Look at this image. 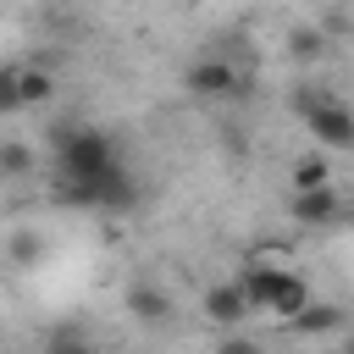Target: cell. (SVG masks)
I'll use <instances>...</instances> for the list:
<instances>
[{
    "mask_svg": "<svg viewBox=\"0 0 354 354\" xmlns=\"http://www.w3.org/2000/svg\"><path fill=\"white\" fill-rule=\"evenodd\" d=\"M243 293H249L254 310H271V315H282V321H293V315L310 304V288H304L293 271H282V266H249V271H243Z\"/></svg>",
    "mask_w": 354,
    "mask_h": 354,
    "instance_id": "cell-1",
    "label": "cell"
},
{
    "mask_svg": "<svg viewBox=\"0 0 354 354\" xmlns=\"http://www.w3.org/2000/svg\"><path fill=\"white\" fill-rule=\"evenodd\" d=\"M293 111L310 122V133L326 149H354V111H343L326 88H299L293 94Z\"/></svg>",
    "mask_w": 354,
    "mask_h": 354,
    "instance_id": "cell-2",
    "label": "cell"
},
{
    "mask_svg": "<svg viewBox=\"0 0 354 354\" xmlns=\"http://www.w3.org/2000/svg\"><path fill=\"white\" fill-rule=\"evenodd\" d=\"M188 94L194 100H232V94H243V72L232 61H221V55L194 61L188 66Z\"/></svg>",
    "mask_w": 354,
    "mask_h": 354,
    "instance_id": "cell-3",
    "label": "cell"
},
{
    "mask_svg": "<svg viewBox=\"0 0 354 354\" xmlns=\"http://www.w3.org/2000/svg\"><path fill=\"white\" fill-rule=\"evenodd\" d=\"M249 310H254V304H249L243 282H221V288H210V293H205V315H210L216 326H238Z\"/></svg>",
    "mask_w": 354,
    "mask_h": 354,
    "instance_id": "cell-4",
    "label": "cell"
},
{
    "mask_svg": "<svg viewBox=\"0 0 354 354\" xmlns=\"http://www.w3.org/2000/svg\"><path fill=\"white\" fill-rule=\"evenodd\" d=\"M293 216L310 221V227H326V221L337 216V194H332V188H304V194L293 199Z\"/></svg>",
    "mask_w": 354,
    "mask_h": 354,
    "instance_id": "cell-5",
    "label": "cell"
},
{
    "mask_svg": "<svg viewBox=\"0 0 354 354\" xmlns=\"http://www.w3.org/2000/svg\"><path fill=\"white\" fill-rule=\"evenodd\" d=\"M127 310H133L138 321H149V326H160V321L171 315L166 293H160V288H149V282H133V288H127Z\"/></svg>",
    "mask_w": 354,
    "mask_h": 354,
    "instance_id": "cell-6",
    "label": "cell"
},
{
    "mask_svg": "<svg viewBox=\"0 0 354 354\" xmlns=\"http://www.w3.org/2000/svg\"><path fill=\"white\" fill-rule=\"evenodd\" d=\"M293 326H299V332H337V326H343V310H337V304H315V299H310V304L293 315Z\"/></svg>",
    "mask_w": 354,
    "mask_h": 354,
    "instance_id": "cell-7",
    "label": "cell"
},
{
    "mask_svg": "<svg viewBox=\"0 0 354 354\" xmlns=\"http://www.w3.org/2000/svg\"><path fill=\"white\" fill-rule=\"evenodd\" d=\"M44 354H100V348H94V337L83 326H55L44 337Z\"/></svg>",
    "mask_w": 354,
    "mask_h": 354,
    "instance_id": "cell-8",
    "label": "cell"
},
{
    "mask_svg": "<svg viewBox=\"0 0 354 354\" xmlns=\"http://www.w3.org/2000/svg\"><path fill=\"white\" fill-rule=\"evenodd\" d=\"M288 50H293V61H321L326 39H321L315 28H293V33H288Z\"/></svg>",
    "mask_w": 354,
    "mask_h": 354,
    "instance_id": "cell-9",
    "label": "cell"
},
{
    "mask_svg": "<svg viewBox=\"0 0 354 354\" xmlns=\"http://www.w3.org/2000/svg\"><path fill=\"white\" fill-rule=\"evenodd\" d=\"M326 177H332V171H326L321 155H304V160L293 166V188H299V194H304V188H326Z\"/></svg>",
    "mask_w": 354,
    "mask_h": 354,
    "instance_id": "cell-10",
    "label": "cell"
},
{
    "mask_svg": "<svg viewBox=\"0 0 354 354\" xmlns=\"http://www.w3.org/2000/svg\"><path fill=\"white\" fill-rule=\"evenodd\" d=\"M50 72H17V94H22V105H39V100H50Z\"/></svg>",
    "mask_w": 354,
    "mask_h": 354,
    "instance_id": "cell-11",
    "label": "cell"
},
{
    "mask_svg": "<svg viewBox=\"0 0 354 354\" xmlns=\"http://www.w3.org/2000/svg\"><path fill=\"white\" fill-rule=\"evenodd\" d=\"M0 171H11V177H28V171H33V155H28L22 144H0Z\"/></svg>",
    "mask_w": 354,
    "mask_h": 354,
    "instance_id": "cell-12",
    "label": "cell"
},
{
    "mask_svg": "<svg viewBox=\"0 0 354 354\" xmlns=\"http://www.w3.org/2000/svg\"><path fill=\"white\" fill-rule=\"evenodd\" d=\"M22 94H17V72H0V111H17Z\"/></svg>",
    "mask_w": 354,
    "mask_h": 354,
    "instance_id": "cell-13",
    "label": "cell"
},
{
    "mask_svg": "<svg viewBox=\"0 0 354 354\" xmlns=\"http://www.w3.org/2000/svg\"><path fill=\"white\" fill-rule=\"evenodd\" d=\"M216 354H260V348H254L249 337H221V348H216Z\"/></svg>",
    "mask_w": 354,
    "mask_h": 354,
    "instance_id": "cell-14",
    "label": "cell"
},
{
    "mask_svg": "<svg viewBox=\"0 0 354 354\" xmlns=\"http://www.w3.org/2000/svg\"><path fill=\"white\" fill-rule=\"evenodd\" d=\"M11 249H17V260H33V254H39V238H33V232H22Z\"/></svg>",
    "mask_w": 354,
    "mask_h": 354,
    "instance_id": "cell-15",
    "label": "cell"
},
{
    "mask_svg": "<svg viewBox=\"0 0 354 354\" xmlns=\"http://www.w3.org/2000/svg\"><path fill=\"white\" fill-rule=\"evenodd\" d=\"M348 354H354V348H348Z\"/></svg>",
    "mask_w": 354,
    "mask_h": 354,
    "instance_id": "cell-16",
    "label": "cell"
}]
</instances>
